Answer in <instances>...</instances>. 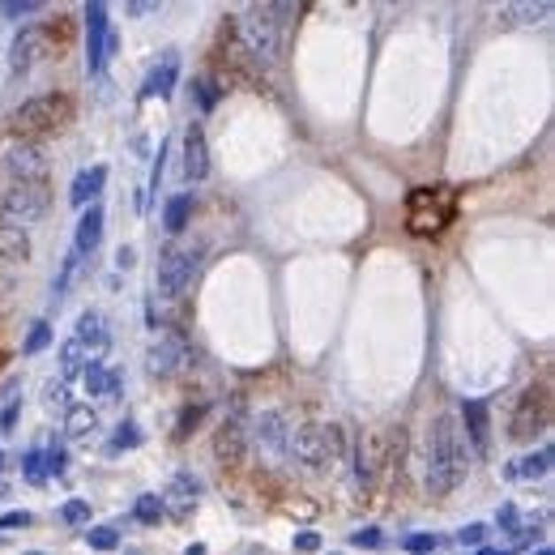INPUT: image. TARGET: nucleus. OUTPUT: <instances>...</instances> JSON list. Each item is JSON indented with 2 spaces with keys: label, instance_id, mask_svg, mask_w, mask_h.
Returning <instances> with one entry per match:
<instances>
[{
  "label": "nucleus",
  "instance_id": "40",
  "mask_svg": "<svg viewBox=\"0 0 555 555\" xmlns=\"http://www.w3.org/2000/svg\"><path fill=\"white\" fill-rule=\"evenodd\" d=\"M171 496H201V479L197 474H175V483H171Z\"/></svg>",
  "mask_w": 555,
  "mask_h": 555
},
{
  "label": "nucleus",
  "instance_id": "6",
  "mask_svg": "<svg viewBox=\"0 0 555 555\" xmlns=\"http://www.w3.org/2000/svg\"><path fill=\"white\" fill-rule=\"evenodd\" d=\"M197 269H201V248H167L158 261V274H154V287L163 299H180L193 287Z\"/></svg>",
  "mask_w": 555,
  "mask_h": 555
},
{
  "label": "nucleus",
  "instance_id": "55",
  "mask_svg": "<svg viewBox=\"0 0 555 555\" xmlns=\"http://www.w3.org/2000/svg\"><path fill=\"white\" fill-rule=\"evenodd\" d=\"M0 470H4V453H0Z\"/></svg>",
  "mask_w": 555,
  "mask_h": 555
},
{
  "label": "nucleus",
  "instance_id": "28",
  "mask_svg": "<svg viewBox=\"0 0 555 555\" xmlns=\"http://www.w3.org/2000/svg\"><path fill=\"white\" fill-rule=\"evenodd\" d=\"M86 363H90V351H86L77 338H69L65 346H60V372H65V381H69V376H77Z\"/></svg>",
  "mask_w": 555,
  "mask_h": 555
},
{
  "label": "nucleus",
  "instance_id": "21",
  "mask_svg": "<svg viewBox=\"0 0 555 555\" xmlns=\"http://www.w3.org/2000/svg\"><path fill=\"white\" fill-rule=\"evenodd\" d=\"M30 261V235L18 227H0V266L18 269Z\"/></svg>",
  "mask_w": 555,
  "mask_h": 555
},
{
  "label": "nucleus",
  "instance_id": "54",
  "mask_svg": "<svg viewBox=\"0 0 555 555\" xmlns=\"http://www.w3.org/2000/svg\"><path fill=\"white\" fill-rule=\"evenodd\" d=\"M479 555H496V551H491V547H479Z\"/></svg>",
  "mask_w": 555,
  "mask_h": 555
},
{
  "label": "nucleus",
  "instance_id": "14",
  "mask_svg": "<svg viewBox=\"0 0 555 555\" xmlns=\"http://www.w3.org/2000/svg\"><path fill=\"white\" fill-rule=\"evenodd\" d=\"M205 175H210V142H205L201 124H189L184 128V180L201 184Z\"/></svg>",
  "mask_w": 555,
  "mask_h": 555
},
{
  "label": "nucleus",
  "instance_id": "52",
  "mask_svg": "<svg viewBox=\"0 0 555 555\" xmlns=\"http://www.w3.org/2000/svg\"><path fill=\"white\" fill-rule=\"evenodd\" d=\"M116 266H120V269H133V248H120V252H116Z\"/></svg>",
  "mask_w": 555,
  "mask_h": 555
},
{
  "label": "nucleus",
  "instance_id": "2",
  "mask_svg": "<svg viewBox=\"0 0 555 555\" xmlns=\"http://www.w3.org/2000/svg\"><path fill=\"white\" fill-rule=\"evenodd\" d=\"M73 116H77V107H73L69 95H35V98H26V103H18L4 124H9V133L18 142H43L51 133L69 128Z\"/></svg>",
  "mask_w": 555,
  "mask_h": 555
},
{
  "label": "nucleus",
  "instance_id": "39",
  "mask_svg": "<svg viewBox=\"0 0 555 555\" xmlns=\"http://www.w3.org/2000/svg\"><path fill=\"white\" fill-rule=\"evenodd\" d=\"M458 543H461V547H483V543H487V526H483V521H470L466 530H458Z\"/></svg>",
  "mask_w": 555,
  "mask_h": 555
},
{
  "label": "nucleus",
  "instance_id": "4",
  "mask_svg": "<svg viewBox=\"0 0 555 555\" xmlns=\"http://www.w3.org/2000/svg\"><path fill=\"white\" fill-rule=\"evenodd\" d=\"M235 43L252 65H278L282 56V26L266 13V4H257L248 18H235Z\"/></svg>",
  "mask_w": 555,
  "mask_h": 555
},
{
  "label": "nucleus",
  "instance_id": "7",
  "mask_svg": "<svg viewBox=\"0 0 555 555\" xmlns=\"http://www.w3.org/2000/svg\"><path fill=\"white\" fill-rule=\"evenodd\" d=\"M547 423H551V393H547V385H534L517 397L508 436H513L517 444H530L538 432H547Z\"/></svg>",
  "mask_w": 555,
  "mask_h": 555
},
{
  "label": "nucleus",
  "instance_id": "38",
  "mask_svg": "<svg viewBox=\"0 0 555 555\" xmlns=\"http://www.w3.org/2000/svg\"><path fill=\"white\" fill-rule=\"evenodd\" d=\"M351 543H355V547H367V551H376V547H385V534L376 530V526H363V530L351 534Z\"/></svg>",
  "mask_w": 555,
  "mask_h": 555
},
{
  "label": "nucleus",
  "instance_id": "56",
  "mask_svg": "<svg viewBox=\"0 0 555 555\" xmlns=\"http://www.w3.org/2000/svg\"><path fill=\"white\" fill-rule=\"evenodd\" d=\"M0 363H4V355H0Z\"/></svg>",
  "mask_w": 555,
  "mask_h": 555
},
{
  "label": "nucleus",
  "instance_id": "31",
  "mask_svg": "<svg viewBox=\"0 0 555 555\" xmlns=\"http://www.w3.org/2000/svg\"><path fill=\"white\" fill-rule=\"evenodd\" d=\"M77 261H81L77 252H69V257L60 261V278L51 282V295H56V299H65V295H69V287H73V274H77Z\"/></svg>",
  "mask_w": 555,
  "mask_h": 555
},
{
  "label": "nucleus",
  "instance_id": "30",
  "mask_svg": "<svg viewBox=\"0 0 555 555\" xmlns=\"http://www.w3.org/2000/svg\"><path fill=\"white\" fill-rule=\"evenodd\" d=\"M69 39H73V18H65V13H60V18H51L48 26H39V43H51V48H65Z\"/></svg>",
  "mask_w": 555,
  "mask_h": 555
},
{
  "label": "nucleus",
  "instance_id": "43",
  "mask_svg": "<svg viewBox=\"0 0 555 555\" xmlns=\"http://www.w3.org/2000/svg\"><path fill=\"white\" fill-rule=\"evenodd\" d=\"M86 517H90V505H86V500H69V505L60 508V521H69V526L86 521Z\"/></svg>",
  "mask_w": 555,
  "mask_h": 555
},
{
  "label": "nucleus",
  "instance_id": "24",
  "mask_svg": "<svg viewBox=\"0 0 555 555\" xmlns=\"http://www.w3.org/2000/svg\"><path fill=\"white\" fill-rule=\"evenodd\" d=\"M320 440H325V470H334L351 458V444H346V428L342 423H320Z\"/></svg>",
  "mask_w": 555,
  "mask_h": 555
},
{
  "label": "nucleus",
  "instance_id": "48",
  "mask_svg": "<svg viewBox=\"0 0 555 555\" xmlns=\"http://www.w3.org/2000/svg\"><path fill=\"white\" fill-rule=\"evenodd\" d=\"M18 411H22V402H9V406L0 411V432H9V428L18 423Z\"/></svg>",
  "mask_w": 555,
  "mask_h": 555
},
{
  "label": "nucleus",
  "instance_id": "46",
  "mask_svg": "<svg viewBox=\"0 0 555 555\" xmlns=\"http://www.w3.org/2000/svg\"><path fill=\"white\" fill-rule=\"evenodd\" d=\"M124 13H128V18H150V13H158V4H150V0H133V4H124Z\"/></svg>",
  "mask_w": 555,
  "mask_h": 555
},
{
  "label": "nucleus",
  "instance_id": "22",
  "mask_svg": "<svg viewBox=\"0 0 555 555\" xmlns=\"http://www.w3.org/2000/svg\"><path fill=\"white\" fill-rule=\"evenodd\" d=\"M103 184H107V167L77 171V180H73V189H69V201H73V205H98Z\"/></svg>",
  "mask_w": 555,
  "mask_h": 555
},
{
  "label": "nucleus",
  "instance_id": "17",
  "mask_svg": "<svg viewBox=\"0 0 555 555\" xmlns=\"http://www.w3.org/2000/svg\"><path fill=\"white\" fill-rule=\"evenodd\" d=\"M547 474H551V449H538V453L508 461V470H505L508 483H530V479H547Z\"/></svg>",
  "mask_w": 555,
  "mask_h": 555
},
{
  "label": "nucleus",
  "instance_id": "8",
  "mask_svg": "<svg viewBox=\"0 0 555 555\" xmlns=\"http://www.w3.org/2000/svg\"><path fill=\"white\" fill-rule=\"evenodd\" d=\"M385 458H389V440L381 432H359L355 436V444H351V474H355V483L367 491V487H376L381 479V470H385Z\"/></svg>",
  "mask_w": 555,
  "mask_h": 555
},
{
  "label": "nucleus",
  "instance_id": "49",
  "mask_svg": "<svg viewBox=\"0 0 555 555\" xmlns=\"http://www.w3.org/2000/svg\"><path fill=\"white\" fill-rule=\"evenodd\" d=\"M295 547H299V551H316V547H320V538H316L312 530H304V534H295Z\"/></svg>",
  "mask_w": 555,
  "mask_h": 555
},
{
  "label": "nucleus",
  "instance_id": "26",
  "mask_svg": "<svg viewBox=\"0 0 555 555\" xmlns=\"http://www.w3.org/2000/svg\"><path fill=\"white\" fill-rule=\"evenodd\" d=\"M189 218H193V193H180L167 201V210H163V227H167L171 235H180L184 227H189Z\"/></svg>",
  "mask_w": 555,
  "mask_h": 555
},
{
  "label": "nucleus",
  "instance_id": "36",
  "mask_svg": "<svg viewBox=\"0 0 555 555\" xmlns=\"http://www.w3.org/2000/svg\"><path fill=\"white\" fill-rule=\"evenodd\" d=\"M201 414H205V406H184L180 419H175V440H184V436L193 432L197 423H201Z\"/></svg>",
  "mask_w": 555,
  "mask_h": 555
},
{
  "label": "nucleus",
  "instance_id": "1",
  "mask_svg": "<svg viewBox=\"0 0 555 555\" xmlns=\"http://www.w3.org/2000/svg\"><path fill=\"white\" fill-rule=\"evenodd\" d=\"M466 470H470V458H466V444H461L458 419L436 414L432 436H428V491L432 496L458 491L466 483Z\"/></svg>",
  "mask_w": 555,
  "mask_h": 555
},
{
  "label": "nucleus",
  "instance_id": "11",
  "mask_svg": "<svg viewBox=\"0 0 555 555\" xmlns=\"http://www.w3.org/2000/svg\"><path fill=\"white\" fill-rule=\"evenodd\" d=\"M189 363H193V355H189L184 338H171V334L158 342H150V351H145V367H150V376H158V381L180 376Z\"/></svg>",
  "mask_w": 555,
  "mask_h": 555
},
{
  "label": "nucleus",
  "instance_id": "15",
  "mask_svg": "<svg viewBox=\"0 0 555 555\" xmlns=\"http://www.w3.org/2000/svg\"><path fill=\"white\" fill-rule=\"evenodd\" d=\"M39 26H22L18 35H13V43H9V73L13 77H26V73L35 69V60H39Z\"/></svg>",
  "mask_w": 555,
  "mask_h": 555
},
{
  "label": "nucleus",
  "instance_id": "12",
  "mask_svg": "<svg viewBox=\"0 0 555 555\" xmlns=\"http://www.w3.org/2000/svg\"><path fill=\"white\" fill-rule=\"evenodd\" d=\"M214 458L227 466V470H240L243 458H248V432H243L240 419H222L214 432Z\"/></svg>",
  "mask_w": 555,
  "mask_h": 555
},
{
  "label": "nucleus",
  "instance_id": "23",
  "mask_svg": "<svg viewBox=\"0 0 555 555\" xmlns=\"http://www.w3.org/2000/svg\"><path fill=\"white\" fill-rule=\"evenodd\" d=\"M73 338L81 342L86 351H107L112 334H107V325H103V316L98 312H81L77 316V334H73Z\"/></svg>",
  "mask_w": 555,
  "mask_h": 555
},
{
  "label": "nucleus",
  "instance_id": "10",
  "mask_svg": "<svg viewBox=\"0 0 555 555\" xmlns=\"http://www.w3.org/2000/svg\"><path fill=\"white\" fill-rule=\"evenodd\" d=\"M107 39H112V22H107V4H86V73L98 77L107 69Z\"/></svg>",
  "mask_w": 555,
  "mask_h": 555
},
{
  "label": "nucleus",
  "instance_id": "42",
  "mask_svg": "<svg viewBox=\"0 0 555 555\" xmlns=\"http://www.w3.org/2000/svg\"><path fill=\"white\" fill-rule=\"evenodd\" d=\"M402 547L414 555H428V551H436V534H411V538H402Z\"/></svg>",
  "mask_w": 555,
  "mask_h": 555
},
{
  "label": "nucleus",
  "instance_id": "44",
  "mask_svg": "<svg viewBox=\"0 0 555 555\" xmlns=\"http://www.w3.org/2000/svg\"><path fill=\"white\" fill-rule=\"evenodd\" d=\"M30 521H35L30 513H4V517H0V530H26Z\"/></svg>",
  "mask_w": 555,
  "mask_h": 555
},
{
  "label": "nucleus",
  "instance_id": "9",
  "mask_svg": "<svg viewBox=\"0 0 555 555\" xmlns=\"http://www.w3.org/2000/svg\"><path fill=\"white\" fill-rule=\"evenodd\" d=\"M4 171H9V184L48 180V150H43V142H13L4 150Z\"/></svg>",
  "mask_w": 555,
  "mask_h": 555
},
{
  "label": "nucleus",
  "instance_id": "18",
  "mask_svg": "<svg viewBox=\"0 0 555 555\" xmlns=\"http://www.w3.org/2000/svg\"><path fill=\"white\" fill-rule=\"evenodd\" d=\"M461 423H466V436H470L474 453H487V449H491V423H487L483 402H466V406H461Z\"/></svg>",
  "mask_w": 555,
  "mask_h": 555
},
{
  "label": "nucleus",
  "instance_id": "45",
  "mask_svg": "<svg viewBox=\"0 0 555 555\" xmlns=\"http://www.w3.org/2000/svg\"><path fill=\"white\" fill-rule=\"evenodd\" d=\"M65 461H69V453H65L60 444H51L48 449V470L51 474H65Z\"/></svg>",
  "mask_w": 555,
  "mask_h": 555
},
{
  "label": "nucleus",
  "instance_id": "27",
  "mask_svg": "<svg viewBox=\"0 0 555 555\" xmlns=\"http://www.w3.org/2000/svg\"><path fill=\"white\" fill-rule=\"evenodd\" d=\"M65 432H69V436H90V432H98L95 406H69V411H65Z\"/></svg>",
  "mask_w": 555,
  "mask_h": 555
},
{
  "label": "nucleus",
  "instance_id": "32",
  "mask_svg": "<svg viewBox=\"0 0 555 555\" xmlns=\"http://www.w3.org/2000/svg\"><path fill=\"white\" fill-rule=\"evenodd\" d=\"M86 543H90L95 551H116V547H120V534L112 530V526H95V530H86Z\"/></svg>",
  "mask_w": 555,
  "mask_h": 555
},
{
  "label": "nucleus",
  "instance_id": "34",
  "mask_svg": "<svg viewBox=\"0 0 555 555\" xmlns=\"http://www.w3.org/2000/svg\"><path fill=\"white\" fill-rule=\"evenodd\" d=\"M145 436H142V428L137 423H120L116 428V440H112V453H120V449H137Z\"/></svg>",
  "mask_w": 555,
  "mask_h": 555
},
{
  "label": "nucleus",
  "instance_id": "53",
  "mask_svg": "<svg viewBox=\"0 0 555 555\" xmlns=\"http://www.w3.org/2000/svg\"><path fill=\"white\" fill-rule=\"evenodd\" d=\"M530 555H555V551H551V547H538V551H530Z\"/></svg>",
  "mask_w": 555,
  "mask_h": 555
},
{
  "label": "nucleus",
  "instance_id": "29",
  "mask_svg": "<svg viewBox=\"0 0 555 555\" xmlns=\"http://www.w3.org/2000/svg\"><path fill=\"white\" fill-rule=\"evenodd\" d=\"M193 95H197V107H201V112H214L218 98H222V81L210 77V73H205V77H193Z\"/></svg>",
  "mask_w": 555,
  "mask_h": 555
},
{
  "label": "nucleus",
  "instance_id": "50",
  "mask_svg": "<svg viewBox=\"0 0 555 555\" xmlns=\"http://www.w3.org/2000/svg\"><path fill=\"white\" fill-rule=\"evenodd\" d=\"M496 521H500V530H517V508H513V505H505V508H500V517H496Z\"/></svg>",
  "mask_w": 555,
  "mask_h": 555
},
{
  "label": "nucleus",
  "instance_id": "35",
  "mask_svg": "<svg viewBox=\"0 0 555 555\" xmlns=\"http://www.w3.org/2000/svg\"><path fill=\"white\" fill-rule=\"evenodd\" d=\"M48 342H51V325H48V320H35V329H30V338H26L22 351H26V355H39Z\"/></svg>",
  "mask_w": 555,
  "mask_h": 555
},
{
  "label": "nucleus",
  "instance_id": "16",
  "mask_svg": "<svg viewBox=\"0 0 555 555\" xmlns=\"http://www.w3.org/2000/svg\"><path fill=\"white\" fill-rule=\"evenodd\" d=\"M257 440H261V449H269V453H287V444H290L287 414H278V411L261 414V419H257Z\"/></svg>",
  "mask_w": 555,
  "mask_h": 555
},
{
  "label": "nucleus",
  "instance_id": "41",
  "mask_svg": "<svg viewBox=\"0 0 555 555\" xmlns=\"http://www.w3.org/2000/svg\"><path fill=\"white\" fill-rule=\"evenodd\" d=\"M0 13L4 18H30V13H39V0H9V4H0Z\"/></svg>",
  "mask_w": 555,
  "mask_h": 555
},
{
  "label": "nucleus",
  "instance_id": "37",
  "mask_svg": "<svg viewBox=\"0 0 555 555\" xmlns=\"http://www.w3.org/2000/svg\"><path fill=\"white\" fill-rule=\"evenodd\" d=\"M158 517H163V500H158V496H142V500H137V521L154 526Z\"/></svg>",
  "mask_w": 555,
  "mask_h": 555
},
{
  "label": "nucleus",
  "instance_id": "20",
  "mask_svg": "<svg viewBox=\"0 0 555 555\" xmlns=\"http://www.w3.org/2000/svg\"><path fill=\"white\" fill-rule=\"evenodd\" d=\"M175 77H180V56H175V51H167V56H163V65H154V69H150V77H145V86H142V95L145 98L171 95Z\"/></svg>",
  "mask_w": 555,
  "mask_h": 555
},
{
  "label": "nucleus",
  "instance_id": "5",
  "mask_svg": "<svg viewBox=\"0 0 555 555\" xmlns=\"http://www.w3.org/2000/svg\"><path fill=\"white\" fill-rule=\"evenodd\" d=\"M51 210V184L48 180H35V184H9L0 193V227H35L39 218H48Z\"/></svg>",
  "mask_w": 555,
  "mask_h": 555
},
{
  "label": "nucleus",
  "instance_id": "51",
  "mask_svg": "<svg viewBox=\"0 0 555 555\" xmlns=\"http://www.w3.org/2000/svg\"><path fill=\"white\" fill-rule=\"evenodd\" d=\"M9 290H13V269L0 266V299H9Z\"/></svg>",
  "mask_w": 555,
  "mask_h": 555
},
{
  "label": "nucleus",
  "instance_id": "13",
  "mask_svg": "<svg viewBox=\"0 0 555 555\" xmlns=\"http://www.w3.org/2000/svg\"><path fill=\"white\" fill-rule=\"evenodd\" d=\"M287 453L304 470H325V440H320V423H304V428H290V444Z\"/></svg>",
  "mask_w": 555,
  "mask_h": 555
},
{
  "label": "nucleus",
  "instance_id": "19",
  "mask_svg": "<svg viewBox=\"0 0 555 555\" xmlns=\"http://www.w3.org/2000/svg\"><path fill=\"white\" fill-rule=\"evenodd\" d=\"M103 222H107L103 205H90V210L81 214V222H77V240H73V252H77V257H86V252L98 248V240H103Z\"/></svg>",
  "mask_w": 555,
  "mask_h": 555
},
{
  "label": "nucleus",
  "instance_id": "33",
  "mask_svg": "<svg viewBox=\"0 0 555 555\" xmlns=\"http://www.w3.org/2000/svg\"><path fill=\"white\" fill-rule=\"evenodd\" d=\"M43 406H48V411H69V389H65V381H48V385H43Z\"/></svg>",
  "mask_w": 555,
  "mask_h": 555
},
{
  "label": "nucleus",
  "instance_id": "25",
  "mask_svg": "<svg viewBox=\"0 0 555 555\" xmlns=\"http://www.w3.org/2000/svg\"><path fill=\"white\" fill-rule=\"evenodd\" d=\"M500 18H508L517 26H538L551 18V4L547 0H538V4H500Z\"/></svg>",
  "mask_w": 555,
  "mask_h": 555
},
{
  "label": "nucleus",
  "instance_id": "47",
  "mask_svg": "<svg viewBox=\"0 0 555 555\" xmlns=\"http://www.w3.org/2000/svg\"><path fill=\"white\" fill-rule=\"evenodd\" d=\"M26 474L35 483H43V453H26Z\"/></svg>",
  "mask_w": 555,
  "mask_h": 555
},
{
  "label": "nucleus",
  "instance_id": "3",
  "mask_svg": "<svg viewBox=\"0 0 555 555\" xmlns=\"http://www.w3.org/2000/svg\"><path fill=\"white\" fill-rule=\"evenodd\" d=\"M458 214V193L436 184V189H414L406 197V231L411 235H440Z\"/></svg>",
  "mask_w": 555,
  "mask_h": 555
}]
</instances>
